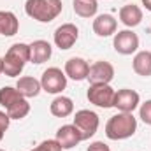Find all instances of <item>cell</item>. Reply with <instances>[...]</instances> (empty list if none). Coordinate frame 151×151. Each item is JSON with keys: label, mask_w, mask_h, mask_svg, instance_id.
<instances>
[{"label": "cell", "mask_w": 151, "mask_h": 151, "mask_svg": "<svg viewBox=\"0 0 151 151\" xmlns=\"http://www.w3.org/2000/svg\"><path fill=\"white\" fill-rule=\"evenodd\" d=\"M137 130V118L134 113H118L109 118L106 123V135L111 141H123L135 134Z\"/></svg>", "instance_id": "cell-1"}, {"label": "cell", "mask_w": 151, "mask_h": 151, "mask_svg": "<svg viewBox=\"0 0 151 151\" xmlns=\"http://www.w3.org/2000/svg\"><path fill=\"white\" fill-rule=\"evenodd\" d=\"M2 60H4V74L9 77L19 76L27 62H30V44H25V42L12 44Z\"/></svg>", "instance_id": "cell-2"}, {"label": "cell", "mask_w": 151, "mask_h": 151, "mask_svg": "<svg viewBox=\"0 0 151 151\" xmlns=\"http://www.w3.org/2000/svg\"><path fill=\"white\" fill-rule=\"evenodd\" d=\"M62 9H63L62 0H27L25 2V12L39 23H49L56 19Z\"/></svg>", "instance_id": "cell-3"}, {"label": "cell", "mask_w": 151, "mask_h": 151, "mask_svg": "<svg viewBox=\"0 0 151 151\" xmlns=\"http://www.w3.org/2000/svg\"><path fill=\"white\" fill-rule=\"evenodd\" d=\"M40 86L46 93L51 95H58L67 88V76L62 69L58 67H49L42 72L40 77Z\"/></svg>", "instance_id": "cell-4"}, {"label": "cell", "mask_w": 151, "mask_h": 151, "mask_svg": "<svg viewBox=\"0 0 151 151\" xmlns=\"http://www.w3.org/2000/svg\"><path fill=\"white\" fill-rule=\"evenodd\" d=\"M74 125L77 127V130L81 132V137L83 141L93 137L99 130V125H100V119H99V114L90 111V109H81L74 114Z\"/></svg>", "instance_id": "cell-5"}, {"label": "cell", "mask_w": 151, "mask_h": 151, "mask_svg": "<svg viewBox=\"0 0 151 151\" xmlns=\"http://www.w3.org/2000/svg\"><path fill=\"white\" fill-rule=\"evenodd\" d=\"M114 88H111V84H90L86 97L90 100V104L97 106V107H104L109 109L113 107L114 102Z\"/></svg>", "instance_id": "cell-6"}, {"label": "cell", "mask_w": 151, "mask_h": 151, "mask_svg": "<svg viewBox=\"0 0 151 151\" xmlns=\"http://www.w3.org/2000/svg\"><path fill=\"white\" fill-rule=\"evenodd\" d=\"M139 104H141V97L135 90L123 88L114 93L113 107H116L119 113H134L139 107Z\"/></svg>", "instance_id": "cell-7"}, {"label": "cell", "mask_w": 151, "mask_h": 151, "mask_svg": "<svg viewBox=\"0 0 151 151\" xmlns=\"http://www.w3.org/2000/svg\"><path fill=\"white\" fill-rule=\"evenodd\" d=\"M113 46L119 55H132L139 47V37L132 30H119L118 34H114Z\"/></svg>", "instance_id": "cell-8"}, {"label": "cell", "mask_w": 151, "mask_h": 151, "mask_svg": "<svg viewBox=\"0 0 151 151\" xmlns=\"http://www.w3.org/2000/svg\"><path fill=\"white\" fill-rule=\"evenodd\" d=\"M77 37H79V30L74 23H63L53 34V40H55L56 47H60V49H70L77 42Z\"/></svg>", "instance_id": "cell-9"}, {"label": "cell", "mask_w": 151, "mask_h": 151, "mask_svg": "<svg viewBox=\"0 0 151 151\" xmlns=\"http://www.w3.org/2000/svg\"><path fill=\"white\" fill-rule=\"evenodd\" d=\"M114 77V67L109 62L99 60L93 65H90V72H88V81L90 84H109Z\"/></svg>", "instance_id": "cell-10"}, {"label": "cell", "mask_w": 151, "mask_h": 151, "mask_svg": "<svg viewBox=\"0 0 151 151\" xmlns=\"http://www.w3.org/2000/svg\"><path fill=\"white\" fill-rule=\"evenodd\" d=\"M56 141L60 142L62 150H72L83 141V137H81V132L77 130V127L72 123V125H63L58 128Z\"/></svg>", "instance_id": "cell-11"}, {"label": "cell", "mask_w": 151, "mask_h": 151, "mask_svg": "<svg viewBox=\"0 0 151 151\" xmlns=\"http://www.w3.org/2000/svg\"><path fill=\"white\" fill-rule=\"evenodd\" d=\"M65 76L74 79V81H83L88 77L90 72V63L84 60V58H79V56H72L65 62Z\"/></svg>", "instance_id": "cell-12"}, {"label": "cell", "mask_w": 151, "mask_h": 151, "mask_svg": "<svg viewBox=\"0 0 151 151\" xmlns=\"http://www.w3.org/2000/svg\"><path fill=\"white\" fill-rule=\"evenodd\" d=\"M116 28H118V21L113 14H99L93 19V32L99 37L113 35V34H116Z\"/></svg>", "instance_id": "cell-13"}, {"label": "cell", "mask_w": 151, "mask_h": 151, "mask_svg": "<svg viewBox=\"0 0 151 151\" xmlns=\"http://www.w3.org/2000/svg\"><path fill=\"white\" fill-rule=\"evenodd\" d=\"M51 55H53V47L47 40L39 39V40H34L30 44V62L32 63L40 65V63L47 62L51 58Z\"/></svg>", "instance_id": "cell-14"}, {"label": "cell", "mask_w": 151, "mask_h": 151, "mask_svg": "<svg viewBox=\"0 0 151 151\" xmlns=\"http://www.w3.org/2000/svg\"><path fill=\"white\" fill-rule=\"evenodd\" d=\"M119 21L128 27V28H134L137 27L141 21H142V9L135 4H127L119 9Z\"/></svg>", "instance_id": "cell-15"}, {"label": "cell", "mask_w": 151, "mask_h": 151, "mask_svg": "<svg viewBox=\"0 0 151 151\" xmlns=\"http://www.w3.org/2000/svg\"><path fill=\"white\" fill-rule=\"evenodd\" d=\"M16 90H18L25 99H32V97H37L39 93H40L42 86H40V81H39V79L32 77V76H23V77H19L18 83H16Z\"/></svg>", "instance_id": "cell-16"}, {"label": "cell", "mask_w": 151, "mask_h": 151, "mask_svg": "<svg viewBox=\"0 0 151 151\" xmlns=\"http://www.w3.org/2000/svg\"><path fill=\"white\" fill-rule=\"evenodd\" d=\"M19 30V21L14 12L11 11H0V35L12 37Z\"/></svg>", "instance_id": "cell-17"}, {"label": "cell", "mask_w": 151, "mask_h": 151, "mask_svg": "<svg viewBox=\"0 0 151 151\" xmlns=\"http://www.w3.org/2000/svg\"><path fill=\"white\" fill-rule=\"evenodd\" d=\"M49 111H51L53 116H56V118H67V116H70V114L74 113V102H72V99H69V97L58 95V97L51 102Z\"/></svg>", "instance_id": "cell-18"}, {"label": "cell", "mask_w": 151, "mask_h": 151, "mask_svg": "<svg viewBox=\"0 0 151 151\" xmlns=\"http://www.w3.org/2000/svg\"><path fill=\"white\" fill-rule=\"evenodd\" d=\"M132 67H134L135 74L142 76V77H150L151 76V51H139L134 56Z\"/></svg>", "instance_id": "cell-19"}, {"label": "cell", "mask_w": 151, "mask_h": 151, "mask_svg": "<svg viewBox=\"0 0 151 151\" xmlns=\"http://www.w3.org/2000/svg\"><path fill=\"white\" fill-rule=\"evenodd\" d=\"M99 11L97 0H74V12L79 18H93Z\"/></svg>", "instance_id": "cell-20"}, {"label": "cell", "mask_w": 151, "mask_h": 151, "mask_svg": "<svg viewBox=\"0 0 151 151\" xmlns=\"http://www.w3.org/2000/svg\"><path fill=\"white\" fill-rule=\"evenodd\" d=\"M5 113L9 114L11 119H23L27 114L30 113V104H28V100L23 97V99H19L18 102H14L11 107H7Z\"/></svg>", "instance_id": "cell-21"}, {"label": "cell", "mask_w": 151, "mask_h": 151, "mask_svg": "<svg viewBox=\"0 0 151 151\" xmlns=\"http://www.w3.org/2000/svg\"><path fill=\"white\" fill-rule=\"evenodd\" d=\"M19 99H23V95L16 90V88H12V86H4L2 90H0V106H4L5 109L7 107H11L14 102H18Z\"/></svg>", "instance_id": "cell-22"}, {"label": "cell", "mask_w": 151, "mask_h": 151, "mask_svg": "<svg viewBox=\"0 0 151 151\" xmlns=\"http://www.w3.org/2000/svg\"><path fill=\"white\" fill-rule=\"evenodd\" d=\"M34 151H62V146H60V142L56 139H49V141L40 142Z\"/></svg>", "instance_id": "cell-23"}, {"label": "cell", "mask_w": 151, "mask_h": 151, "mask_svg": "<svg viewBox=\"0 0 151 151\" xmlns=\"http://www.w3.org/2000/svg\"><path fill=\"white\" fill-rule=\"evenodd\" d=\"M139 118L146 125H151V100H146L144 104H141V107H139Z\"/></svg>", "instance_id": "cell-24"}, {"label": "cell", "mask_w": 151, "mask_h": 151, "mask_svg": "<svg viewBox=\"0 0 151 151\" xmlns=\"http://www.w3.org/2000/svg\"><path fill=\"white\" fill-rule=\"evenodd\" d=\"M86 151H111V150H109V146H107L106 142H102V141H95V142H91V144L88 146V150Z\"/></svg>", "instance_id": "cell-25"}, {"label": "cell", "mask_w": 151, "mask_h": 151, "mask_svg": "<svg viewBox=\"0 0 151 151\" xmlns=\"http://www.w3.org/2000/svg\"><path fill=\"white\" fill-rule=\"evenodd\" d=\"M9 123H11L9 114L4 113V111H0V132H5V130L9 128Z\"/></svg>", "instance_id": "cell-26"}, {"label": "cell", "mask_w": 151, "mask_h": 151, "mask_svg": "<svg viewBox=\"0 0 151 151\" xmlns=\"http://www.w3.org/2000/svg\"><path fill=\"white\" fill-rule=\"evenodd\" d=\"M141 2H142V5H144L148 11H151V0H141Z\"/></svg>", "instance_id": "cell-27"}, {"label": "cell", "mask_w": 151, "mask_h": 151, "mask_svg": "<svg viewBox=\"0 0 151 151\" xmlns=\"http://www.w3.org/2000/svg\"><path fill=\"white\" fill-rule=\"evenodd\" d=\"M0 74H4V60L0 58Z\"/></svg>", "instance_id": "cell-28"}, {"label": "cell", "mask_w": 151, "mask_h": 151, "mask_svg": "<svg viewBox=\"0 0 151 151\" xmlns=\"http://www.w3.org/2000/svg\"><path fill=\"white\" fill-rule=\"evenodd\" d=\"M4 134H5V132H0V141L4 139Z\"/></svg>", "instance_id": "cell-29"}, {"label": "cell", "mask_w": 151, "mask_h": 151, "mask_svg": "<svg viewBox=\"0 0 151 151\" xmlns=\"http://www.w3.org/2000/svg\"><path fill=\"white\" fill-rule=\"evenodd\" d=\"M0 151H4V150H0Z\"/></svg>", "instance_id": "cell-30"}]
</instances>
